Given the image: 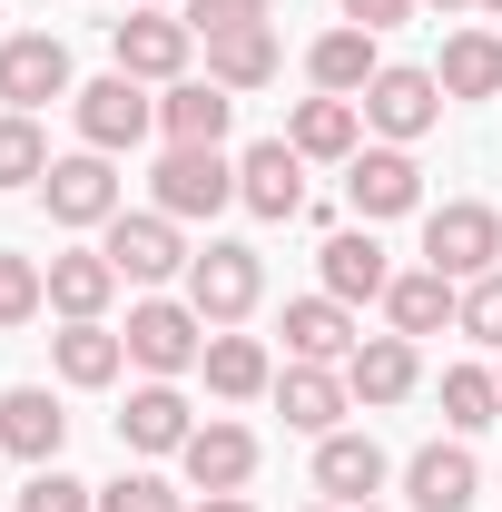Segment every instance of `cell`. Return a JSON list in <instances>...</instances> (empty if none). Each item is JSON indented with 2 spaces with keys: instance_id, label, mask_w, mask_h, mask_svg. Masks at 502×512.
<instances>
[{
  "instance_id": "cell-14",
  "label": "cell",
  "mask_w": 502,
  "mask_h": 512,
  "mask_svg": "<svg viewBox=\"0 0 502 512\" xmlns=\"http://www.w3.org/2000/svg\"><path fill=\"white\" fill-rule=\"evenodd\" d=\"M237 128V89H217V79H168V99H158V138L168 148H217Z\"/></svg>"
},
{
  "instance_id": "cell-21",
  "label": "cell",
  "mask_w": 502,
  "mask_h": 512,
  "mask_svg": "<svg viewBox=\"0 0 502 512\" xmlns=\"http://www.w3.org/2000/svg\"><path fill=\"white\" fill-rule=\"evenodd\" d=\"M365 335H355V306H335V296H296L286 306V355L296 365H345Z\"/></svg>"
},
{
  "instance_id": "cell-34",
  "label": "cell",
  "mask_w": 502,
  "mask_h": 512,
  "mask_svg": "<svg viewBox=\"0 0 502 512\" xmlns=\"http://www.w3.org/2000/svg\"><path fill=\"white\" fill-rule=\"evenodd\" d=\"M20 512H99V483H69L60 463H40V473L20 483Z\"/></svg>"
},
{
  "instance_id": "cell-32",
  "label": "cell",
  "mask_w": 502,
  "mask_h": 512,
  "mask_svg": "<svg viewBox=\"0 0 502 512\" xmlns=\"http://www.w3.org/2000/svg\"><path fill=\"white\" fill-rule=\"evenodd\" d=\"M40 178H50V138H40V119L0 109V188H40Z\"/></svg>"
},
{
  "instance_id": "cell-11",
  "label": "cell",
  "mask_w": 502,
  "mask_h": 512,
  "mask_svg": "<svg viewBox=\"0 0 502 512\" xmlns=\"http://www.w3.org/2000/svg\"><path fill=\"white\" fill-rule=\"evenodd\" d=\"M40 197H50V227H109V217L128 207V197H119V168H109L99 148H79V158H50Z\"/></svg>"
},
{
  "instance_id": "cell-39",
  "label": "cell",
  "mask_w": 502,
  "mask_h": 512,
  "mask_svg": "<svg viewBox=\"0 0 502 512\" xmlns=\"http://www.w3.org/2000/svg\"><path fill=\"white\" fill-rule=\"evenodd\" d=\"M188 512H256V503H247V493H197Z\"/></svg>"
},
{
  "instance_id": "cell-36",
  "label": "cell",
  "mask_w": 502,
  "mask_h": 512,
  "mask_svg": "<svg viewBox=\"0 0 502 512\" xmlns=\"http://www.w3.org/2000/svg\"><path fill=\"white\" fill-rule=\"evenodd\" d=\"M99 512H188V503H178V483H158V473H119V483H99Z\"/></svg>"
},
{
  "instance_id": "cell-46",
  "label": "cell",
  "mask_w": 502,
  "mask_h": 512,
  "mask_svg": "<svg viewBox=\"0 0 502 512\" xmlns=\"http://www.w3.org/2000/svg\"><path fill=\"white\" fill-rule=\"evenodd\" d=\"M0 40H10V30H0Z\"/></svg>"
},
{
  "instance_id": "cell-26",
  "label": "cell",
  "mask_w": 502,
  "mask_h": 512,
  "mask_svg": "<svg viewBox=\"0 0 502 512\" xmlns=\"http://www.w3.org/2000/svg\"><path fill=\"white\" fill-rule=\"evenodd\" d=\"M384 316H394V335H443V325L463 316V286L434 276V266H414V276L384 286Z\"/></svg>"
},
{
  "instance_id": "cell-27",
  "label": "cell",
  "mask_w": 502,
  "mask_h": 512,
  "mask_svg": "<svg viewBox=\"0 0 502 512\" xmlns=\"http://www.w3.org/2000/svg\"><path fill=\"white\" fill-rule=\"evenodd\" d=\"M434 79H443V99H502V30H453Z\"/></svg>"
},
{
  "instance_id": "cell-19",
  "label": "cell",
  "mask_w": 502,
  "mask_h": 512,
  "mask_svg": "<svg viewBox=\"0 0 502 512\" xmlns=\"http://www.w3.org/2000/svg\"><path fill=\"white\" fill-rule=\"evenodd\" d=\"M345 384H355V404H404V394L424 384V355H414V335H365V345L345 355Z\"/></svg>"
},
{
  "instance_id": "cell-28",
  "label": "cell",
  "mask_w": 502,
  "mask_h": 512,
  "mask_svg": "<svg viewBox=\"0 0 502 512\" xmlns=\"http://www.w3.org/2000/svg\"><path fill=\"white\" fill-rule=\"evenodd\" d=\"M404 493H414V512H473V453L463 444H424L404 463Z\"/></svg>"
},
{
  "instance_id": "cell-33",
  "label": "cell",
  "mask_w": 502,
  "mask_h": 512,
  "mask_svg": "<svg viewBox=\"0 0 502 512\" xmlns=\"http://www.w3.org/2000/svg\"><path fill=\"white\" fill-rule=\"evenodd\" d=\"M40 306H50V266H40V256H20V247H0V335H10V325H30Z\"/></svg>"
},
{
  "instance_id": "cell-4",
  "label": "cell",
  "mask_w": 502,
  "mask_h": 512,
  "mask_svg": "<svg viewBox=\"0 0 502 512\" xmlns=\"http://www.w3.org/2000/svg\"><path fill=\"white\" fill-rule=\"evenodd\" d=\"M256 296H266V266H256V247H237V237H217V247L188 256V306L207 325H247Z\"/></svg>"
},
{
  "instance_id": "cell-44",
  "label": "cell",
  "mask_w": 502,
  "mask_h": 512,
  "mask_svg": "<svg viewBox=\"0 0 502 512\" xmlns=\"http://www.w3.org/2000/svg\"><path fill=\"white\" fill-rule=\"evenodd\" d=\"M355 512H375V503H355Z\"/></svg>"
},
{
  "instance_id": "cell-23",
  "label": "cell",
  "mask_w": 502,
  "mask_h": 512,
  "mask_svg": "<svg viewBox=\"0 0 502 512\" xmlns=\"http://www.w3.org/2000/svg\"><path fill=\"white\" fill-rule=\"evenodd\" d=\"M128 276L109 266V247H69V256H50V306H60L69 325L79 316H109V296H119Z\"/></svg>"
},
{
  "instance_id": "cell-17",
  "label": "cell",
  "mask_w": 502,
  "mask_h": 512,
  "mask_svg": "<svg viewBox=\"0 0 502 512\" xmlns=\"http://www.w3.org/2000/svg\"><path fill=\"white\" fill-rule=\"evenodd\" d=\"M315 493H325L335 512L375 503L384 493V444L375 434H325V444H315Z\"/></svg>"
},
{
  "instance_id": "cell-31",
  "label": "cell",
  "mask_w": 502,
  "mask_h": 512,
  "mask_svg": "<svg viewBox=\"0 0 502 512\" xmlns=\"http://www.w3.org/2000/svg\"><path fill=\"white\" fill-rule=\"evenodd\" d=\"M493 414H502L493 365H453V375H443V424H453V434H483Z\"/></svg>"
},
{
  "instance_id": "cell-7",
  "label": "cell",
  "mask_w": 502,
  "mask_h": 512,
  "mask_svg": "<svg viewBox=\"0 0 502 512\" xmlns=\"http://www.w3.org/2000/svg\"><path fill=\"white\" fill-rule=\"evenodd\" d=\"M99 247H109V266H119L128 286H168V276H188V237H178V217H158V207H138V217H109L99 227Z\"/></svg>"
},
{
  "instance_id": "cell-2",
  "label": "cell",
  "mask_w": 502,
  "mask_h": 512,
  "mask_svg": "<svg viewBox=\"0 0 502 512\" xmlns=\"http://www.w3.org/2000/svg\"><path fill=\"white\" fill-rule=\"evenodd\" d=\"M69 119H79V148L119 158V148H138V138L158 128V99H148V79H128V69H109V79L69 89Z\"/></svg>"
},
{
  "instance_id": "cell-24",
  "label": "cell",
  "mask_w": 502,
  "mask_h": 512,
  "mask_svg": "<svg viewBox=\"0 0 502 512\" xmlns=\"http://www.w3.org/2000/svg\"><path fill=\"white\" fill-rule=\"evenodd\" d=\"M197 365H207V394H217V404H247V394H266V384H276L266 345H256V335H237V325H207V355H197Z\"/></svg>"
},
{
  "instance_id": "cell-37",
  "label": "cell",
  "mask_w": 502,
  "mask_h": 512,
  "mask_svg": "<svg viewBox=\"0 0 502 512\" xmlns=\"http://www.w3.org/2000/svg\"><path fill=\"white\" fill-rule=\"evenodd\" d=\"M453 325H463L473 345H493V355H502V266H493V276H473V286H463V316H453Z\"/></svg>"
},
{
  "instance_id": "cell-18",
  "label": "cell",
  "mask_w": 502,
  "mask_h": 512,
  "mask_svg": "<svg viewBox=\"0 0 502 512\" xmlns=\"http://www.w3.org/2000/svg\"><path fill=\"white\" fill-rule=\"evenodd\" d=\"M188 434H197V414H188V394H178L168 375H148L138 394H128V414H119V444L128 453H178Z\"/></svg>"
},
{
  "instance_id": "cell-25",
  "label": "cell",
  "mask_w": 502,
  "mask_h": 512,
  "mask_svg": "<svg viewBox=\"0 0 502 512\" xmlns=\"http://www.w3.org/2000/svg\"><path fill=\"white\" fill-rule=\"evenodd\" d=\"M50 365H60V384H119L128 335H119V325H99V316H79V325L50 335Z\"/></svg>"
},
{
  "instance_id": "cell-43",
  "label": "cell",
  "mask_w": 502,
  "mask_h": 512,
  "mask_svg": "<svg viewBox=\"0 0 502 512\" xmlns=\"http://www.w3.org/2000/svg\"><path fill=\"white\" fill-rule=\"evenodd\" d=\"M306 512H335V503H306Z\"/></svg>"
},
{
  "instance_id": "cell-40",
  "label": "cell",
  "mask_w": 502,
  "mask_h": 512,
  "mask_svg": "<svg viewBox=\"0 0 502 512\" xmlns=\"http://www.w3.org/2000/svg\"><path fill=\"white\" fill-rule=\"evenodd\" d=\"M424 10H443V20H453V10H483V0H424Z\"/></svg>"
},
{
  "instance_id": "cell-6",
  "label": "cell",
  "mask_w": 502,
  "mask_h": 512,
  "mask_svg": "<svg viewBox=\"0 0 502 512\" xmlns=\"http://www.w3.org/2000/svg\"><path fill=\"white\" fill-rule=\"evenodd\" d=\"M148 188H158V217H178V227H188V217L237 207V158H227V148H168Z\"/></svg>"
},
{
  "instance_id": "cell-29",
  "label": "cell",
  "mask_w": 502,
  "mask_h": 512,
  "mask_svg": "<svg viewBox=\"0 0 502 512\" xmlns=\"http://www.w3.org/2000/svg\"><path fill=\"white\" fill-rule=\"evenodd\" d=\"M355 138H365V109H355V99H325V89L286 119V148H296V158H355Z\"/></svg>"
},
{
  "instance_id": "cell-13",
  "label": "cell",
  "mask_w": 502,
  "mask_h": 512,
  "mask_svg": "<svg viewBox=\"0 0 502 512\" xmlns=\"http://www.w3.org/2000/svg\"><path fill=\"white\" fill-rule=\"evenodd\" d=\"M237 207H256V217H306V158L286 138H256L247 158H237Z\"/></svg>"
},
{
  "instance_id": "cell-20",
  "label": "cell",
  "mask_w": 502,
  "mask_h": 512,
  "mask_svg": "<svg viewBox=\"0 0 502 512\" xmlns=\"http://www.w3.org/2000/svg\"><path fill=\"white\" fill-rule=\"evenodd\" d=\"M375 69H384V50H375V30H355V20H345V30H325V40L306 50V79L325 89V99H365V89H375Z\"/></svg>"
},
{
  "instance_id": "cell-10",
  "label": "cell",
  "mask_w": 502,
  "mask_h": 512,
  "mask_svg": "<svg viewBox=\"0 0 502 512\" xmlns=\"http://www.w3.org/2000/svg\"><path fill=\"white\" fill-rule=\"evenodd\" d=\"M345 207L375 227V217H414L424 207V168H414V148H355L345 158Z\"/></svg>"
},
{
  "instance_id": "cell-42",
  "label": "cell",
  "mask_w": 502,
  "mask_h": 512,
  "mask_svg": "<svg viewBox=\"0 0 502 512\" xmlns=\"http://www.w3.org/2000/svg\"><path fill=\"white\" fill-rule=\"evenodd\" d=\"M483 10H493V20H502V0H483Z\"/></svg>"
},
{
  "instance_id": "cell-22",
  "label": "cell",
  "mask_w": 502,
  "mask_h": 512,
  "mask_svg": "<svg viewBox=\"0 0 502 512\" xmlns=\"http://www.w3.org/2000/svg\"><path fill=\"white\" fill-rule=\"evenodd\" d=\"M325 296L335 306H365V296H384L394 286V266H384V247H375V227H345V237H325Z\"/></svg>"
},
{
  "instance_id": "cell-30",
  "label": "cell",
  "mask_w": 502,
  "mask_h": 512,
  "mask_svg": "<svg viewBox=\"0 0 502 512\" xmlns=\"http://www.w3.org/2000/svg\"><path fill=\"white\" fill-rule=\"evenodd\" d=\"M276 69H286L276 30H227V40H207V79H217V89H237V99H247V89H266Z\"/></svg>"
},
{
  "instance_id": "cell-1",
  "label": "cell",
  "mask_w": 502,
  "mask_h": 512,
  "mask_svg": "<svg viewBox=\"0 0 502 512\" xmlns=\"http://www.w3.org/2000/svg\"><path fill=\"white\" fill-rule=\"evenodd\" d=\"M424 266H434V276H453V286L493 276V266H502V207H483V197L434 207V217H424Z\"/></svg>"
},
{
  "instance_id": "cell-45",
  "label": "cell",
  "mask_w": 502,
  "mask_h": 512,
  "mask_svg": "<svg viewBox=\"0 0 502 512\" xmlns=\"http://www.w3.org/2000/svg\"><path fill=\"white\" fill-rule=\"evenodd\" d=\"M493 384H502V365H493Z\"/></svg>"
},
{
  "instance_id": "cell-41",
  "label": "cell",
  "mask_w": 502,
  "mask_h": 512,
  "mask_svg": "<svg viewBox=\"0 0 502 512\" xmlns=\"http://www.w3.org/2000/svg\"><path fill=\"white\" fill-rule=\"evenodd\" d=\"M138 10H168V0H138Z\"/></svg>"
},
{
  "instance_id": "cell-9",
  "label": "cell",
  "mask_w": 502,
  "mask_h": 512,
  "mask_svg": "<svg viewBox=\"0 0 502 512\" xmlns=\"http://www.w3.org/2000/svg\"><path fill=\"white\" fill-rule=\"evenodd\" d=\"M109 50H119V69H128V79L168 89V79H188V50H197V30L178 20V10H128L119 30H109Z\"/></svg>"
},
{
  "instance_id": "cell-15",
  "label": "cell",
  "mask_w": 502,
  "mask_h": 512,
  "mask_svg": "<svg viewBox=\"0 0 502 512\" xmlns=\"http://www.w3.org/2000/svg\"><path fill=\"white\" fill-rule=\"evenodd\" d=\"M178 463H188V493H247L256 483V434L247 424H197L178 444Z\"/></svg>"
},
{
  "instance_id": "cell-35",
  "label": "cell",
  "mask_w": 502,
  "mask_h": 512,
  "mask_svg": "<svg viewBox=\"0 0 502 512\" xmlns=\"http://www.w3.org/2000/svg\"><path fill=\"white\" fill-rule=\"evenodd\" d=\"M178 20H188L197 40H227V30H266L276 10H266V0H188Z\"/></svg>"
},
{
  "instance_id": "cell-8",
  "label": "cell",
  "mask_w": 502,
  "mask_h": 512,
  "mask_svg": "<svg viewBox=\"0 0 502 512\" xmlns=\"http://www.w3.org/2000/svg\"><path fill=\"white\" fill-rule=\"evenodd\" d=\"M50 99H69V40L60 30H10L0 40V109H50Z\"/></svg>"
},
{
  "instance_id": "cell-3",
  "label": "cell",
  "mask_w": 502,
  "mask_h": 512,
  "mask_svg": "<svg viewBox=\"0 0 502 512\" xmlns=\"http://www.w3.org/2000/svg\"><path fill=\"white\" fill-rule=\"evenodd\" d=\"M128 365H148V375H188L197 355H207V316H197L188 296H148V306H128Z\"/></svg>"
},
{
  "instance_id": "cell-5",
  "label": "cell",
  "mask_w": 502,
  "mask_h": 512,
  "mask_svg": "<svg viewBox=\"0 0 502 512\" xmlns=\"http://www.w3.org/2000/svg\"><path fill=\"white\" fill-rule=\"evenodd\" d=\"M355 109H365V128H375L384 148H414V138H424V128L443 119V79H434V69L384 60V69H375V89H365Z\"/></svg>"
},
{
  "instance_id": "cell-16",
  "label": "cell",
  "mask_w": 502,
  "mask_h": 512,
  "mask_svg": "<svg viewBox=\"0 0 502 512\" xmlns=\"http://www.w3.org/2000/svg\"><path fill=\"white\" fill-rule=\"evenodd\" d=\"M345 404H355V384L335 375V365H286V375H276V414H286L296 434H315V444L345 434Z\"/></svg>"
},
{
  "instance_id": "cell-38",
  "label": "cell",
  "mask_w": 502,
  "mask_h": 512,
  "mask_svg": "<svg viewBox=\"0 0 502 512\" xmlns=\"http://www.w3.org/2000/svg\"><path fill=\"white\" fill-rule=\"evenodd\" d=\"M345 20H355V30H394V20H414V0H345Z\"/></svg>"
},
{
  "instance_id": "cell-12",
  "label": "cell",
  "mask_w": 502,
  "mask_h": 512,
  "mask_svg": "<svg viewBox=\"0 0 502 512\" xmlns=\"http://www.w3.org/2000/svg\"><path fill=\"white\" fill-rule=\"evenodd\" d=\"M60 444H69L60 394H50V384H10V394H0V453H20V463L40 473V463H60Z\"/></svg>"
}]
</instances>
